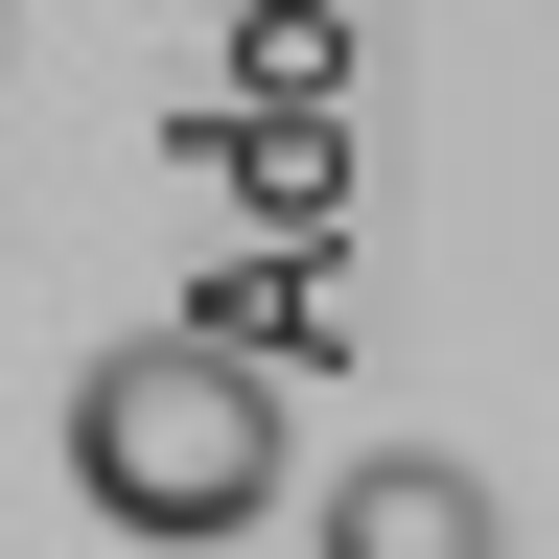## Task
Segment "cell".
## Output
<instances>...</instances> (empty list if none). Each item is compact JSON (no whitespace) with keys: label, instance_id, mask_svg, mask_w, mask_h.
<instances>
[{"label":"cell","instance_id":"3","mask_svg":"<svg viewBox=\"0 0 559 559\" xmlns=\"http://www.w3.org/2000/svg\"><path fill=\"white\" fill-rule=\"evenodd\" d=\"M187 326H234V349H280V373H304V349L349 326V234H234L187 280Z\"/></svg>","mask_w":559,"mask_h":559},{"label":"cell","instance_id":"1","mask_svg":"<svg viewBox=\"0 0 559 559\" xmlns=\"http://www.w3.org/2000/svg\"><path fill=\"white\" fill-rule=\"evenodd\" d=\"M70 489H94V536H257L280 513V349H234V326H117L94 373H70Z\"/></svg>","mask_w":559,"mask_h":559},{"label":"cell","instance_id":"2","mask_svg":"<svg viewBox=\"0 0 559 559\" xmlns=\"http://www.w3.org/2000/svg\"><path fill=\"white\" fill-rule=\"evenodd\" d=\"M187 164L234 187L257 234H349V94H257V70H234V94L187 117Z\"/></svg>","mask_w":559,"mask_h":559},{"label":"cell","instance_id":"4","mask_svg":"<svg viewBox=\"0 0 559 559\" xmlns=\"http://www.w3.org/2000/svg\"><path fill=\"white\" fill-rule=\"evenodd\" d=\"M326 536H349V559H466V536H489V489H466L443 443H373V466L326 489Z\"/></svg>","mask_w":559,"mask_h":559}]
</instances>
